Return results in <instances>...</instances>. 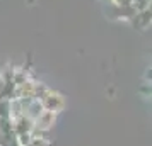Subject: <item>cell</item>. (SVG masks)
<instances>
[{
  "label": "cell",
  "mask_w": 152,
  "mask_h": 146,
  "mask_svg": "<svg viewBox=\"0 0 152 146\" xmlns=\"http://www.w3.org/2000/svg\"><path fill=\"white\" fill-rule=\"evenodd\" d=\"M55 114L53 112H48V111H43L38 117L34 119V127L36 129H39V131H46V129H50L51 126L55 124Z\"/></svg>",
  "instance_id": "cell-2"
},
{
  "label": "cell",
  "mask_w": 152,
  "mask_h": 146,
  "mask_svg": "<svg viewBox=\"0 0 152 146\" xmlns=\"http://www.w3.org/2000/svg\"><path fill=\"white\" fill-rule=\"evenodd\" d=\"M41 102V107L43 109H46L48 112H53V114H56V112H60L65 107V100H63L62 95H58V93H55V92L50 90L45 97L39 100Z\"/></svg>",
  "instance_id": "cell-1"
},
{
  "label": "cell",
  "mask_w": 152,
  "mask_h": 146,
  "mask_svg": "<svg viewBox=\"0 0 152 146\" xmlns=\"http://www.w3.org/2000/svg\"><path fill=\"white\" fill-rule=\"evenodd\" d=\"M33 127H34V121H33V119H29L26 114H22V116H19V117H15V121H14V131L17 132V136H19V134L31 132V131H33Z\"/></svg>",
  "instance_id": "cell-3"
}]
</instances>
